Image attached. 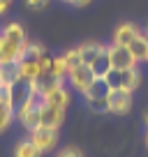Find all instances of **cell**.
<instances>
[{
  "mask_svg": "<svg viewBox=\"0 0 148 157\" xmlns=\"http://www.w3.org/2000/svg\"><path fill=\"white\" fill-rule=\"evenodd\" d=\"M14 157H42V152L35 148V143L30 139H21L14 146Z\"/></svg>",
  "mask_w": 148,
  "mask_h": 157,
  "instance_id": "5bb4252c",
  "label": "cell"
},
{
  "mask_svg": "<svg viewBox=\"0 0 148 157\" xmlns=\"http://www.w3.org/2000/svg\"><path fill=\"white\" fill-rule=\"evenodd\" d=\"M79 51H81V63L90 65L102 51H107V44H102V42H86V44L79 46Z\"/></svg>",
  "mask_w": 148,
  "mask_h": 157,
  "instance_id": "8fae6325",
  "label": "cell"
},
{
  "mask_svg": "<svg viewBox=\"0 0 148 157\" xmlns=\"http://www.w3.org/2000/svg\"><path fill=\"white\" fill-rule=\"evenodd\" d=\"M28 35L19 21H10L0 30V63H16L28 46Z\"/></svg>",
  "mask_w": 148,
  "mask_h": 157,
  "instance_id": "6da1fadb",
  "label": "cell"
},
{
  "mask_svg": "<svg viewBox=\"0 0 148 157\" xmlns=\"http://www.w3.org/2000/svg\"><path fill=\"white\" fill-rule=\"evenodd\" d=\"M65 109H58V106H51L42 99L40 104V127H49V129H60L65 123Z\"/></svg>",
  "mask_w": 148,
  "mask_h": 157,
  "instance_id": "9c48e42d",
  "label": "cell"
},
{
  "mask_svg": "<svg viewBox=\"0 0 148 157\" xmlns=\"http://www.w3.org/2000/svg\"><path fill=\"white\" fill-rule=\"evenodd\" d=\"M130 51H132V56L137 58V63H146V56H148V37L143 35V30L132 39V42H130Z\"/></svg>",
  "mask_w": 148,
  "mask_h": 157,
  "instance_id": "7c38bea8",
  "label": "cell"
},
{
  "mask_svg": "<svg viewBox=\"0 0 148 157\" xmlns=\"http://www.w3.org/2000/svg\"><path fill=\"white\" fill-rule=\"evenodd\" d=\"M143 120H146V129H148V111H146V116H143Z\"/></svg>",
  "mask_w": 148,
  "mask_h": 157,
  "instance_id": "7402d4cb",
  "label": "cell"
},
{
  "mask_svg": "<svg viewBox=\"0 0 148 157\" xmlns=\"http://www.w3.org/2000/svg\"><path fill=\"white\" fill-rule=\"evenodd\" d=\"M93 0H69L67 5H72V7H88Z\"/></svg>",
  "mask_w": 148,
  "mask_h": 157,
  "instance_id": "ffe728a7",
  "label": "cell"
},
{
  "mask_svg": "<svg viewBox=\"0 0 148 157\" xmlns=\"http://www.w3.org/2000/svg\"><path fill=\"white\" fill-rule=\"evenodd\" d=\"M12 2H14V0H0V16L5 14L7 10H10V5H12Z\"/></svg>",
  "mask_w": 148,
  "mask_h": 157,
  "instance_id": "44dd1931",
  "label": "cell"
},
{
  "mask_svg": "<svg viewBox=\"0 0 148 157\" xmlns=\"http://www.w3.org/2000/svg\"><path fill=\"white\" fill-rule=\"evenodd\" d=\"M141 33V28H139L137 23H132V21H125V23L116 25L114 30V37H111V42L114 44H123V46H130V42H132L137 35Z\"/></svg>",
  "mask_w": 148,
  "mask_h": 157,
  "instance_id": "30bf717a",
  "label": "cell"
},
{
  "mask_svg": "<svg viewBox=\"0 0 148 157\" xmlns=\"http://www.w3.org/2000/svg\"><path fill=\"white\" fill-rule=\"evenodd\" d=\"M146 148H148V129H146Z\"/></svg>",
  "mask_w": 148,
  "mask_h": 157,
  "instance_id": "cb8c5ba5",
  "label": "cell"
},
{
  "mask_svg": "<svg viewBox=\"0 0 148 157\" xmlns=\"http://www.w3.org/2000/svg\"><path fill=\"white\" fill-rule=\"evenodd\" d=\"M12 120H14V111L0 104V134L7 132V127L12 125Z\"/></svg>",
  "mask_w": 148,
  "mask_h": 157,
  "instance_id": "e0dca14e",
  "label": "cell"
},
{
  "mask_svg": "<svg viewBox=\"0 0 148 157\" xmlns=\"http://www.w3.org/2000/svg\"><path fill=\"white\" fill-rule=\"evenodd\" d=\"M146 63H148V56H146Z\"/></svg>",
  "mask_w": 148,
  "mask_h": 157,
  "instance_id": "484cf974",
  "label": "cell"
},
{
  "mask_svg": "<svg viewBox=\"0 0 148 157\" xmlns=\"http://www.w3.org/2000/svg\"><path fill=\"white\" fill-rule=\"evenodd\" d=\"M49 2H51V0H25V7H30V10H35V12H40V10H44Z\"/></svg>",
  "mask_w": 148,
  "mask_h": 157,
  "instance_id": "d6986e66",
  "label": "cell"
},
{
  "mask_svg": "<svg viewBox=\"0 0 148 157\" xmlns=\"http://www.w3.org/2000/svg\"><path fill=\"white\" fill-rule=\"evenodd\" d=\"M19 81H21V78H19V72H16L14 63H0V83L14 88Z\"/></svg>",
  "mask_w": 148,
  "mask_h": 157,
  "instance_id": "4fadbf2b",
  "label": "cell"
},
{
  "mask_svg": "<svg viewBox=\"0 0 148 157\" xmlns=\"http://www.w3.org/2000/svg\"><path fill=\"white\" fill-rule=\"evenodd\" d=\"M69 83V88L74 90V93H79V95H84L86 90L90 88V86L97 81V76H95V72H93V67L90 65H86V63H81V65H76V67H72L67 72V78H65Z\"/></svg>",
  "mask_w": 148,
  "mask_h": 157,
  "instance_id": "5b68a950",
  "label": "cell"
},
{
  "mask_svg": "<svg viewBox=\"0 0 148 157\" xmlns=\"http://www.w3.org/2000/svg\"><path fill=\"white\" fill-rule=\"evenodd\" d=\"M107 53H109V65L111 69H130V67H139L137 58L132 56L130 46H123V44H111L107 46Z\"/></svg>",
  "mask_w": 148,
  "mask_h": 157,
  "instance_id": "8992f818",
  "label": "cell"
},
{
  "mask_svg": "<svg viewBox=\"0 0 148 157\" xmlns=\"http://www.w3.org/2000/svg\"><path fill=\"white\" fill-rule=\"evenodd\" d=\"M40 95H42V99H44L46 104L65 109V111H67L69 102H72V93H69V88L65 86V81H53V78L42 81L40 83Z\"/></svg>",
  "mask_w": 148,
  "mask_h": 157,
  "instance_id": "3957f363",
  "label": "cell"
},
{
  "mask_svg": "<svg viewBox=\"0 0 148 157\" xmlns=\"http://www.w3.org/2000/svg\"><path fill=\"white\" fill-rule=\"evenodd\" d=\"M56 157H84V152H81L79 148H74V146H67V148H60V150L56 152Z\"/></svg>",
  "mask_w": 148,
  "mask_h": 157,
  "instance_id": "ac0fdd59",
  "label": "cell"
},
{
  "mask_svg": "<svg viewBox=\"0 0 148 157\" xmlns=\"http://www.w3.org/2000/svg\"><path fill=\"white\" fill-rule=\"evenodd\" d=\"M60 2H69V0H60Z\"/></svg>",
  "mask_w": 148,
  "mask_h": 157,
  "instance_id": "d4e9b609",
  "label": "cell"
},
{
  "mask_svg": "<svg viewBox=\"0 0 148 157\" xmlns=\"http://www.w3.org/2000/svg\"><path fill=\"white\" fill-rule=\"evenodd\" d=\"M109 90L111 88L107 86V81H104V78H97V81L81 95L84 102H86V106H88V111H93V113H109V106H107Z\"/></svg>",
  "mask_w": 148,
  "mask_h": 157,
  "instance_id": "277c9868",
  "label": "cell"
},
{
  "mask_svg": "<svg viewBox=\"0 0 148 157\" xmlns=\"http://www.w3.org/2000/svg\"><path fill=\"white\" fill-rule=\"evenodd\" d=\"M104 81L111 90H125V93H134L141 86V69L130 67V69H109L104 74Z\"/></svg>",
  "mask_w": 148,
  "mask_h": 157,
  "instance_id": "7a4b0ae2",
  "label": "cell"
},
{
  "mask_svg": "<svg viewBox=\"0 0 148 157\" xmlns=\"http://www.w3.org/2000/svg\"><path fill=\"white\" fill-rule=\"evenodd\" d=\"M63 58H65V65H67V69H72V67H76V65H81V51H79V46L67 49V51L63 53Z\"/></svg>",
  "mask_w": 148,
  "mask_h": 157,
  "instance_id": "2e32d148",
  "label": "cell"
},
{
  "mask_svg": "<svg viewBox=\"0 0 148 157\" xmlns=\"http://www.w3.org/2000/svg\"><path fill=\"white\" fill-rule=\"evenodd\" d=\"M134 93H125V90H109V97H107V106L109 113L114 116H127L132 111V104H134Z\"/></svg>",
  "mask_w": 148,
  "mask_h": 157,
  "instance_id": "52a82bcc",
  "label": "cell"
},
{
  "mask_svg": "<svg viewBox=\"0 0 148 157\" xmlns=\"http://www.w3.org/2000/svg\"><path fill=\"white\" fill-rule=\"evenodd\" d=\"M143 35H146V37H148V23H146V28H143Z\"/></svg>",
  "mask_w": 148,
  "mask_h": 157,
  "instance_id": "603a6c76",
  "label": "cell"
},
{
  "mask_svg": "<svg viewBox=\"0 0 148 157\" xmlns=\"http://www.w3.org/2000/svg\"><path fill=\"white\" fill-rule=\"evenodd\" d=\"M30 141L35 143V148L42 152V155H46V152H51L56 146H58V129H49V127H37L30 132Z\"/></svg>",
  "mask_w": 148,
  "mask_h": 157,
  "instance_id": "ba28073f",
  "label": "cell"
},
{
  "mask_svg": "<svg viewBox=\"0 0 148 157\" xmlns=\"http://www.w3.org/2000/svg\"><path fill=\"white\" fill-rule=\"evenodd\" d=\"M67 65H65V58L63 56H56L53 63H51V72H49V78H53V81H65L67 78Z\"/></svg>",
  "mask_w": 148,
  "mask_h": 157,
  "instance_id": "9a60e30c",
  "label": "cell"
}]
</instances>
